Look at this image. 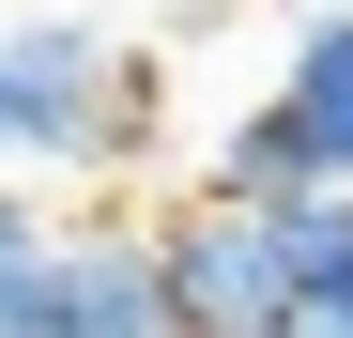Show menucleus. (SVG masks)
<instances>
[{"instance_id":"obj_6","label":"nucleus","mask_w":353,"mask_h":338,"mask_svg":"<svg viewBox=\"0 0 353 338\" xmlns=\"http://www.w3.org/2000/svg\"><path fill=\"white\" fill-rule=\"evenodd\" d=\"M292 338H353V308H292Z\"/></svg>"},{"instance_id":"obj_8","label":"nucleus","mask_w":353,"mask_h":338,"mask_svg":"<svg viewBox=\"0 0 353 338\" xmlns=\"http://www.w3.org/2000/svg\"><path fill=\"white\" fill-rule=\"evenodd\" d=\"M323 16H353V0H323Z\"/></svg>"},{"instance_id":"obj_1","label":"nucleus","mask_w":353,"mask_h":338,"mask_svg":"<svg viewBox=\"0 0 353 338\" xmlns=\"http://www.w3.org/2000/svg\"><path fill=\"white\" fill-rule=\"evenodd\" d=\"M154 277H169V338H292V308H307L292 231L261 200H215V185L154 231Z\"/></svg>"},{"instance_id":"obj_7","label":"nucleus","mask_w":353,"mask_h":338,"mask_svg":"<svg viewBox=\"0 0 353 338\" xmlns=\"http://www.w3.org/2000/svg\"><path fill=\"white\" fill-rule=\"evenodd\" d=\"M0 169H16V139H0Z\"/></svg>"},{"instance_id":"obj_5","label":"nucleus","mask_w":353,"mask_h":338,"mask_svg":"<svg viewBox=\"0 0 353 338\" xmlns=\"http://www.w3.org/2000/svg\"><path fill=\"white\" fill-rule=\"evenodd\" d=\"M46 246H62V231H46V215H31V200H0V292H16V277H31Z\"/></svg>"},{"instance_id":"obj_2","label":"nucleus","mask_w":353,"mask_h":338,"mask_svg":"<svg viewBox=\"0 0 353 338\" xmlns=\"http://www.w3.org/2000/svg\"><path fill=\"white\" fill-rule=\"evenodd\" d=\"M139 108H154V77H139L108 31H77V16L0 31V139H16V154H62V169H77V154H123Z\"/></svg>"},{"instance_id":"obj_3","label":"nucleus","mask_w":353,"mask_h":338,"mask_svg":"<svg viewBox=\"0 0 353 338\" xmlns=\"http://www.w3.org/2000/svg\"><path fill=\"white\" fill-rule=\"evenodd\" d=\"M0 338H169V277L154 246H46L16 292H0Z\"/></svg>"},{"instance_id":"obj_4","label":"nucleus","mask_w":353,"mask_h":338,"mask_svg":"<svg viewBox=\"0 0 353 338\" xmlns=\"http://www.w3.org/2000/svg\"><path fill=\"white\" fill-rule=\"evenodd\" d=\"M276 123H292V154H307V185H353V16H307V31H292Z\"/></svg>"}]
</instances>
